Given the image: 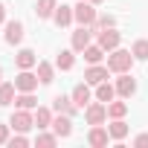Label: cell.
Instances as JSON below:
<instances>
[{"label": "cell", "mask_w": 148, "mask_h": 148, "mask_svg": "<svg viewBox=\"0 0 148 148\" xmlns=\"http://www.w3.org/2000/svg\"><path fill=\"white\" fill-rule=\"evenodd\" d=\"M128 113V102H108V119H125Z\"/></svg>", "instance_id": "obj_26"}, {"label": "cell", "mask_w": 148, "mask_h": 148, "mask_svg": "<svg viewBox=\"0 0 148 148\" xmlns=\"http://www.w3.org/2000/svg\"><path fill=\"white\" fill-rule=\"evenodd\" d=\"M52 110L55 113H67V116H76L79 113V108H76V102H73V96H55L52 99Z\"/></svg>", "instance_id": "obj_13"}, {"label": "cell", "mask_w": 148, "mask_h": 148, "mask_svg": "<svg viewBox=\"0 0 148 148\" xmlns=\"http://www.w3.org/2000/svg\"><path fill=\"white\" fill-rule=\"evenodd\" d=\"M9 145H12V148H26V145H29V136H26V134H18V131H15V136L9 139Z\"/></svg>", "instance_id": "obj_29"}, {"label": "cell", "mask_w": 148, "mask_h": 148, "mask_svg": "<svg viewBox=\"0 0 148 148\" xmlns=\"http://www.w3.org/2000/svg\"><path fill=\"white\" fill-rule=\"evenodd\" d=\"M0 82H3V67H0Z\"/></svg>", "instance_id": "obj_34"}, {"label": "cell", "mask_w": 148, "mask_h": 148, "mask_svg": "<svg viewBox=\"0 0 148 148\" xmlns=\"http://www.w3.org/2000/svg\"><path fill=\"white\" fill-rule=\"evenodd\" d=\"M38 84H41V79H38V73H32V70H21L18 79H15L18 93H32V90H38Z\"/></svg>", "instance_id": "obj_7"}, {"label": "cell", "mask_w": 148, "mask_h": 148, "mask_svg": "<svg viewBox=\"0 0 148 148\" xmlns=\"http://www.w3.org/2000/svg\"><path fill=\"white\" fill-rule=\"evenodd\" d=\"M55 9H58V0H38V3H35V15L41 21H49L55 15Z\"/></svg>", "instance_id": "obj_18"}, {"label": "cell", "mask_w": 148, "mask_h": 148, "mask_svg": "<svg viewBox=\"0 0 148 148\" xmlns=\"http://www.w3.org/2000/svg\"><path fill=\"white\" fill-rule=\"evenodd\" d=\"M52 21H55V26H70L73 21H76V18H73V6H58L55 9V15H52Z\"/></svg>", "instance_id": "obj_22"}, {"label": "cell", "mask_w": 148, "mask_h": 148, "mask_svg": "<svg viewBox=\"0 0 148 148\" xmlns=\"http://www.w3.org/2000/svg\"><path fill=\"white\" fill-rule=\"evenodd\" d=\"M131 52H134V58H136V61H148V38L134 41V44H131Z\"/></svg>", "instance_id": "obj_28"}, {"label": "cell", "mask_w": 148, "mask_h": 148, "mask_svg": "<svg viewBox=\"0 0 148 148\" xmlns=\"http://www.w3.org/2000/svg\"><path fill=\"white\" fill-rule=\"evenodd\" d=\"M15 105H18V108H26V110H35V108H38L35 90H32V93H18V96H15Z\"/></svg>", "instance_id": "obj_27"}, {"label": "cell", "mask_w": 148, "mask_h": 148, "mask_svg": "<svg viewBox=\"0 0 148 148\" xmlns=\"http://www.w3.org/2000/svg\"><path fill=\"white\" fill-rule=\"evenodd\" d=\"M93 38H96V32H93L90 26H79L76 32L70 35V47L76 49V52H84V49L93 44Z\"/></svg>", "instance_id": "obj_5"}, {"label": "cell", "mask_w": 148, "mask_h": 148, "mask_svg": "<svg viewBox=\"0 0 148 148\" xmlns=\"http://www.w3.org/2000/svg\"><path fill=\"white\" fill-rule=\"evenodd\" d=\"M70 96H73V102H76V108H79V110H84V108L93 102V90H90V84H87V82H79L76 87H73V93H70Z\"/></svg>", "instance_id": "obj_9"}, {"label": "cell", "mask_w": 148, "mask_h": 148, "mask_svg": "<svg viewBox=\"0 0 148 148\" xmlns=\"http://www.w3.org/2000/svg\"><path fill=\"white\" fill-rule=\"evenodd\" d=\"M0 23H6V3H0Z\"/></svg>", "instance_id": "obj_32"}, {"label": "cell", "mask_w": 148, "mask_h": 148, "mask_svg": "<svg viewBox=\"0 0 148 148\" xmlns=\"http://www.w3.org/2000/svg\"><path fill=\"white\" fill-rule=\"evenodd\" d=\"M90 3H93V6H99V3H102V0H90Z\"/></svg>", "instance_id": "obj_33"}, {"label": "cell", "mask_w": 148, "mask_h": 148, "mask_svg": "<svg viewBox=\"0 0 148 148\" xmlns=\"http://www.w3.org/2000/svg\"><path fill=\"white\" fill-rule=\"evenodd\" d=\"M52 119H55V110H52V105H49V108H44V105H38V108H35V128H38V131H47V128H52Z\"/></svg>", "instance_id": "obj_12"}, {"label": "cell", "mask_w": 148, "mask_h": 148, "mask_svg": "<svg viewBox=\"0 0 148 148\" xmlns=\"http://www.w3.org/2000/svg\"><path fill=\"white\" fill-rule=\"evenodd\" d=\"M3 38H6V44L18 47V44L23 41V23H21V21H6V32H3Z\"/></svg>", "instance_id": "obj_14"}, {"label": "cell", "mask_w": 148, "mask_h": 148, "mask_svg": "<svg viewBox=\"0 0 148 148\" xmlns=\"http://www.w3.org/2000/svg\"><path fill=\"white\" fill-rule=\"evenodd\" d=\"M55 64H49V61H38V79H41V84H52L55 82Z\"/></svg>", "instance_id": "obj_21"}, {"label": "cell", "mask_w": 148, "mask_h": 148, "mask_svg": "<svg viewBox=\"0 0 148 148\" xmlns=\"http://www.w3.org/2000/svg\"><path fill=\"white\" fill-rule=\"evenodd\" d=\"M113 84H116V96H119V99H131V96L136 93V79L131 76V73H119Z\"/></svg>", "instance_id": "obj_8"}, {"label": "cell", "mask_w": 148, "mask_h": 148, "mask_svg": "<svg viewBox=\"0 0 148 148\" xmlns=\"http://www.w3.org/2000/svg\"><path fill=\"white\" fill-rule=\"evenodd\" d=\"M134 52L131 49H122V47H116L113 52H108V70L110 73H116V76H119V73H131V67H134Z\"/></svg>", "instance_id": "obj_1"}, {"label": "cell", "mask_w": 148, "mask_h": 148, "mask_svg": "<svg viewBox=\"0 0 148 148\" xmlns=\"http://www.w3.org/2000/svg\"><path fill=\"white\" fill-rule=\"evenodd\" d=\"M108 134H110V139H125L128 136V122L125 119H110V125H108Z\"/></svg>", "instance_id": "obj_24"}, {"label": "cell", "mask_w": 148, "mask_h": 148, "mask_svg": "<svg viewBox=\"0 0 148 148\" xmlns=\"http://www.w3.org/2000/svg\"><path fill=\"white\" fill-rule=\"evenodd\" d=\"M15 96H18L15 82H0V108H9L15 102Z\"/></svg>", "instance_id": "obj_17"}, {"label": "cell", "mask_w": 148, "mask_h": 148, "mask_svg": "<svg viewBox=\"0 0 148 148\" xmlns=\"http://www.w3.org/2000/svg\"><path fill=\"white\" fill-rule=\"evenodd\" d=\"M96 44L105 49V52H113L119 44H122V32L116 26H108V29H99L96 32Z\"/></svg>", "instance_id": "obj_4"}, {"label": "cell", "mask_w": 148, "mask_h": 148, "mask_svg": "<svg viewBox=\"0 0 148 148\" xmlns=\"http://www.w3.org/2000/svg\"><path fill=\"white\" fill-rule=\"evenodd\" d=\"M9 139H12V125L0 122V145H9Z\"/></svg>", "instance_id": "obj_30"}, {"label": "cell", "mask_w": 148, "mask_h": 148, "mask_svg": "<svg viewBox=\"0 0 148 148\" xmlns=\"http://www.w3.org/2000/svg\"><path fill=\"white\" fill-rule=\"evenodd\" d=\"M108 73H110V70H108V64H90V67L84 70V82L96 87V84L108 82Z\"/></svg>", "instance_id": "obj_10"}, {"label": "cell", "mask_w": 148, "mask_h": 148, "mask_svg": "<svg viewBox=\"0 0 148 148\" xmlns=\"http://www.w3.org/2000/svg\"><path fill=\"white\" fill-rule=\"evenodd\" d=\"M84 119H87V125H105L108 122V105L105 102H90L87 108H84Z\"/></svg>", "instance_id": "obj_6"}, {"label": "cell", "mask_w": 148, "mask_h": 148, "mask_svg": "<svg viewBox=\"0 0 148 148\" xmlns=\"http://www.w3.org/2000/svg\"><path fill=\"white\" fill-rule=\"evenodd\" d=\"M82 55H84V61H87V64H102V58H105V49H102L99 44H90V47H87Z\"/></svg>", "instance_id": "obj_25"}, {"label": "cell", "mask_w": 148, "mask_h": 148, "mask_svg": "<svg viewBox=\"0 0 148 148\" xmlns=\"http://www.w3.org/2000/svg\"><path fill=\"white\" fill-rule=\"evenodd\" d=\"M131 145H134V148H148V134H136Z\"/></svg>", "instance_id": "obj_31"}, {"label": "cell", "mask_w": 148, "mask_h": 148, "mask_svg": "<svg viewBox=\"0 0 148 148\" xmlns=\"http://www.w3.org/2000/svg\"><path fill=\"white\" fill-rule=\"evenodd\" d=\"M15 67H18V70H32V67H38V55L23 47V49L15 52Z\"/></svg>", "instance_id": "obj_15"}, {"label": "cell", "mask_w": 148, "mask_h": 148, "mask_svg": "<svg viewBox=\"0 0 148 148\" xmlns=\"http://www.w3.org/2000/svg\"><path fill=\"white\" fill-rule=\"evenodd\" d=\"M52 131H55L61 139H67V136L73 134V116H67V113H55V119H52Z\"/></svg>", "instance_id": "obj_16"}, {"label": "cell", "mask_w": 148, "mask_h": 148, "mask_svg": "<svg viewBox=\"0 0 148 148\" xmlns=\"http://www.w3.org/2000/svg\"><path fill=\"white\" fill-rule=\"evenodd\" d=\"M108 139H110V134H108L105 125H90V131H87V145H93V148H105Z\"/></svg>", "instance_id": "obj_11"}, {"label": "cell", "mask_w": 148, "mask_h": 148, "mask_svg": "<svg viewBox=\"0 0 148 148\" xmlns=\"http://www.w3.org/2000/svg\"><path fill=\"white\" fill-rule=\"evenodd\" d=\"M96 99L99 102H113L116 99V84H110V82H102V84H96Z\"/></svg>", "instance_id": "obj_23"}, {"label": "cell", "mask_w": 148, "mask_h": 148, "mask_svg": "<svg viewBox=\"0 0 148 148\" xmlns=\"http://www.w3.org/2000/svg\"><path fill=\"white\" fill-rule=\"evenodd\" d=\"M73 18H76L79 26H93L99 21V12H96V6L90 0H79V3L73 6Z\"/></svg>", "instance_id": "obj_2"}, {"label": "cell", "mask_w": 148, "mask_h": 148, "mask_svg": "<svg viewBox=\"0 0 148 148\" xmlns=\"http://www.w3.org/2000/svg\"><path fill=\"white\" fill-rule=\"evenodd\" d=\"M55 67H58V70H64V73H67V70H73V67H76V49H73V47H70V49H61V52H58V58H55Z\"/></svg>", "instance_id": "obj_19"}, {"label": "cell", "mask_w": 148, "mask_h": 148, "mask_svg": "<svg viewBox=\"0 0 148 148\" xmlns=\"http://www.w3.org/2000/svg\"><path fill=\"white\" fill-rule=\"evenodd\" d=\"M58 134L52 131V128H47V131H38V136H35V145L38 148H52V145H58Z\"/></svg>", "instance_id": "obj_20"}, {"label": "cell", "mask_w": 148, "mask_h": 148, "mask_svg": "<svg viewBox=\"0 0 148 148\" xmlns=\"http://www.w3.org/2000/svg\"><path fill=\"white\" fill-rule=\"evenodd\" d=\"M9 125L18 131V134H26L35 128V110H26V108H18L12 116H9Z\"/></svg>", "instance_id": "obj_3"}]
</instances>
